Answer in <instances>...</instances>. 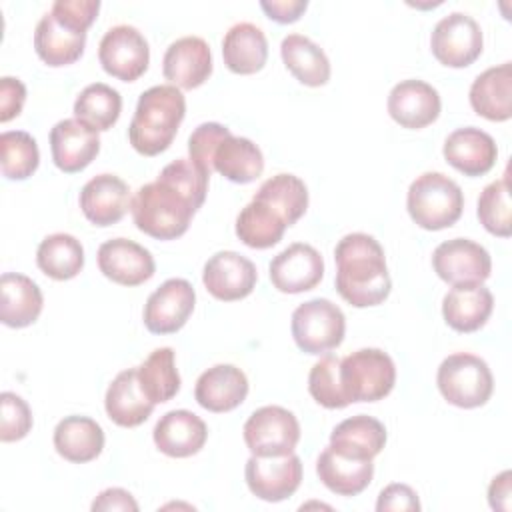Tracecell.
Here are the masks:
<instances>
[{
    "label": "cell",
    "mask_w": 512,
    "mask_h": 512,
    "mask_svg": "<svg viewBox=\"0 0 512 512\" xmlns=\"http://www.w3.org/2000/svg\"><path fill=\"white\" fill-rule=\"evenodd\" d=\"M256 280L258 272L254 262L234 250H220L212 254L202 270L206 290L222 302L246 298L254 290Z\"/></svg>",
    "instance_id": "obj_15"
},
{
    "label": "cell",
    "mask_w": 512,
    "mask_h": 512,
    "mask_svg": "<svg viewBox=\"0 0 512 512\" xmlns=\"http://www.w3.org/2000/svg\"><path fill=\"white\" fill-rule=\"evenodd\" d=\"M432 266L438 278L452 286L482 284L492 272V258L482 244L468 238H452L434 248Z\"/></svg>",
    "instance_id": "obj_12"
},
{
    "label": "cell",
    "mask_w": 512,
    "mask_h": 512,
    "mask_svg": "<svg viewBox=\"0 0 512 512\" xmlns=\"http://www.w3.org/2000/svg\"><path fill=\"white\" fill-rule=\"evenodd\" d=\"M482 46L484 36L480 24L464 12H450L440 18L430 34L434 58L450 68L470 66L482 54Z\"/></svg>",
    "instance_id": "obj_9"
},
{
    "label": "cell",
    "mask_w": 512,
    "mask_h": 512,
    "mask_svg": "<svg viewBox=\"0 0 512 512\" xmlns=\"http://www.w3.org/2000/svg\"><path fill=\"white\" fill-rule=\"evenodd\" d=\"M162 74L180 90H194L202 86L212 74L208 42L200 36H182L174 40L164 52Z\"/></svg>",
    "instance_id": "obj_17"
},
{
    "label": "cell",
    "mask_w": 512,
    "mask_h": 512,
    "mask_svg": "<svg viewBox=\"0 0 512 512\" xmlns=\"http://www.w3.org/2000/svg\"><path fill=\"white\" fill-rule=\"evenodd\" d=\"M36 264L52 280H70L84 268V248L72 234L56 232L38 244Z\"/></svg>",
    "instance_id": "obj_36"
},
{
    "label": "cell",
    "mask_w": 512,
    "mask_h": 512,
    "mask_svg": "<svg viewBox=\"0 0 512 512\" xmlns=\"http://www.w3.org/2000/svg\"><path fill=\"white\" fill-rule=\"evenodd\" d=\"M44 296L38 284L18 272H4L0 278V320L10 328L34 324L42 312Z\"/></svg>",
    "instance_id": "obj_28"
},
{
    "label": "cell",
    "mask_w": 512,
    "mask_h": 512,
    "mask_svg": "<svg viewBox=\"0 0 512 512\" xmlns=\"http://www.w3.org/2000/svg\"><path fill=\"white\" fill-rule=\"evenodd\" d=\"M478 220L494 236L508 238L512 234V208L508 176L490 182L478 196Z\"/></svg>",
    "instance_id": "obj_41"
},
{
    "label": "cell",
    "mask_w": 512,
    "mask_h": 512,
    "mask_svg": "<svg viewBox=\"0 0 512 512\" xmlns=\"http://www.w3.org/2000/svg\"><path fill=\"white\" fill-rule=\"evenodd\" d=\"M100 10L98 0H56L50 12L66 26L86 32L96 20Z\"/></svg>",
    "instance_id": "obj_45"
},
{
    "label": "cell",
    "mask_w": 512,
    "mask_h": 512,
    "mask_svg": "<svg viewBox=\"0 0 512 512\" xmlns=\"http://www.w3.org/2000/svg\"><path fill=\"white\" fill-rule=\"evenodd\" d=\"M510 478H512L510 470H504L492 478L490 488H488V502H490L492 510H504V512L510 510V496H512Z\"/></svg>",
    "instance_id": "obj_50"
},
{
    "label": "cell",
    "mask_w": 512,
    "mask_h": 512,
    "mask_svg": "<svg viewBox=\"0 0 512 512\" xmlns=\"http://www.w3.org/2000/svg\"><path fill=\"white\" fill-rule=\"evenodd\" d=\"M286 222L266 204L250 200L236 216V236L250 248L276 246L286 230Z\"/></svg>",
    "instance_id": "obj_39"
},
{
    "label": "cell",
    "mask_w": 512,
    "mask_h": 512,
    "mask_svg": "<svg viewBox=\"0 0 512 512\" xmlns=\"http://www.w3.org/2000/svg\"><path fill=\"white\" fill-rule=\"evenodd\" d=\"M442 154L446 162L464 176H482L496 164L498 148L488 132L476 126H464L448 134Z\"/></svg>",
    "instance_id": "obj_21"
},
{
    "label": "cell",
    "mask_w": 512,
    "mask_h": 512,
    "mask_svg": "<svg viewBox=\"0 0 512 512\" xmlns=\"http://www.w3.org/2000/svg\"><path fill=\"white\" fill-rule=\"evenodd\" d=\"M242 434L254 456H284L294 452L300 424L290 410L272 404L254 410L244 422Z\"/></svg>",
    "instance_id": "obj_8"
},
{
    "label": "cell",
    "mask_w": 512,
    "mask_h": 512,
    "mask_svg": "<svg viewBox=\"0 0 512 512\" xmlns=\"http://www.w3.org/2000/svg\"><path fill=\"white\" fill-rule=\"evenodd\" d=\"M156 448L170 458L198 454L208 438L206 422L190 410H170L154 426Z\"/></svg>",
    "instance_id": "obj_22"
},
{
    "label": "cell",
    "mask_w": 512,
    "mask_h": 512,
    "mask_svg": "<svg viewBox=\"0 0 512 512\" xmlns=\"http://www.w3.org/2000/svg\"><path fill=\"white\" fill-rule=\"evenodd\" d=\"M378 512H418L420 500L418 494L408 484H388L376 500Z\"/></svg>",
    "instance_id": "obj_46"
},
{
    "label": "cell",
    "mask_w": 512,
    "mask_h": 512,
    "mask_svg": "<svg viewBox=\"0 0 512 512\" xmlns=\"http://www.w3.org/2000/svg\"><path fill=\"white\" fill-rule=\"evenodd\" d=\"M290 330L302 352L326 354L342 344L346 334V316L328 298H312L292 312Z\"/></svg>",
    "instance_id": "obj_7"
},
{
    "label": "cell",
    "mask_w": 512,
    "mask_h": 512,
    "mask_svg": "<svg viewBox=\"0 0 512 512\" xmlns=\"http://www.w3.org/2000/svg\"><path fill=\"white\" fill-rule=\"evenodd\" d=\"M122 112V96L116 88L94 82L88 84L74 102V118L94 128L96 132L110 130Z\"/></svg>",
    "instance_id": "obj_37"
},
{
    "label": "cell",
    "mask_w": 512,
    "mask_h": 512,
    "mask_svg": "<svg viewBox=\"0 0 512 512\" xmlns=\"http://www.w3.org/2000/svg\"><path fill=\"white\" fill-rule=\"evenodd\" d=\"M248 490L266 502L290 498L302 482V460L290 452L284 456H250L244 466Z\"/></svg>",
    "instance_id": "obj_11"
},
{
    "label": "cell",
    "mask_w": 512,
    "mask_h": 512,
    "mask_svg": "<svg viewBox=\"0 0 512 512\" xmlns=\"http://www.w3.org/2000/svg\"><path fill=\"white\" fill-rule=\"evenodd\" d=\"M254 200L270 206L286 226H292L308 208V188L298 176L282 172L264 180L254 194Z\"/></svg>",
    "instance_id": "obj_35"
},
{
    "label": "cell",
    "mask_w": 512,
    "mask_h": 512,
    "mask_svg": "<svg viewBox=\"0 0 512 512\" xmlns=\"http://www.w3.org/2000/svg\"><path fill=\"white\" fill-rule=\"evenodd\" d=\"M154 402L148 400L138 382V368L122 370L108 386L104 396V408L108 418L122 426L134 428L148 420L154 410Z\"/></svg>",
    "instance_id": "obj_24"
},
{
    "label": "cell",
    "mask_w": 512,
    "mask_h": 512,
    "mask_svg": "<svg viewBox=\"0 0 512 512\" xmlns=\"http://www.w3.org/2000/svg\"><path fill=\"white\" fill-rule=\"evenodd\" d=\"M386 444V428L380 420L358 414L342 420L330 434V448L342 456L372 460Z\"/></svg>",
    "instance_id": "obj_32"
},
{
    "label": "cell",
    "mask_w": 512,
    "mask_h": 512,
    "mask_svg": "<svg viewBox=\"0 0 512 512\" xmlns=\"http://www.w3.org/2000/svg\"><path fill=\"white\" fill-rule=\"evenodd\" d=\"M196 304V292L184 278H168L144 304V326L152 334H174L190 318Z\"/></svg>",
    "instance_id": "obj_13"
},
{
    "label": "cell",
    "mask_w": 512,
    "mask_h": 512,
    "mask_svg": "<svg viewBox=\"0 0 512 512\" xmlns=\"http://www.w3.org/2000/svg\"><path fill=\"white\" fill-rule=\"evenodd\" d=\"M212 168L230 182L248 184L262 174L264 156L250 138L228 134L214 152Z\"/></svg>",
    "instance_id": "obj_34"
},
{
    "label": "cell",
    "mask_w": 512,
    "mask_h": 512,
    "mask_svg": "<svg viewBox=\"0 0 512 512\" xmlns=\"http://www.w3.org/2000/svg\"><path fill=\"white\" fill-rule=\"evenodd\" d=\"M396 382V366L380 348H360L340 360V384L348 402L386 398Z\"/></svg>",
    "instance_id": "obj_6"
},
{
    "label": "cell",
    "mask_w": 512,
    "mask_h": 512,
    "mask_svg": "<svg viewBox=\"0 0 512 512\" xmlns=\"http://www.w3.org/2000/svg\"><path fill=\"white\" fill-rule=\"evenodd\" d=\"M92 510H102V512H110V510H122V512H138V502L134 500V496L124 490V488H106L102 490L96 500L92 502Z\"/></svg>",
    "instance_id": "obj_49"
},
{
    "label": "cell",
    "mask_w": 512,
    "mask_h": 512,
    "mask_svg": "<svg viewBox=\"0 0 512 512\" xmlns=\"http://www.w3.org/2000/svg\"><path fill=\"white\" fill-rule=\"evenodd\" d=\"M50 152L56 168L62 172H80L100 152L98 132L76 118H64L50 130Z\"/></svg>",
    "instance_id": "obj_20"
},
{
    "label": "cell",
    "mask_w": 512,
    "mask_h": 512,
    "mask_svg": "<svg viewBox=\"0 0 512 512\" xmlns=\"http://www.w3.org/2000/svg\"><path fill=\"white\" fill-rule=\"evenodd\" d=\"M406 208L424 230H444L456 224L464 210L460 186L442 172H424L408 188Z\"/></svg>",
    "instance_id": "obj_4"
},
{
    "label": "cell",
    "mask_w": 512,
    "mask_h": 512,
    "mask_svg": "<svg viewBox=\"0 0 512 512\" xmlns=\"http://www.w3.org/2000/svg\"><path fill=\"white\" fill-rule=\"evenodd\" d=\"M436 384L444 400L458 408L484 406L494 390V378L486 360L470 352L446 356L438 366Z\"/></svg>",
    "instance_id": "obj_5"
},
{
    "label": "cell",
    "mask_w": 512,
    "mask_h": 512,
    "mask_svg": "<svg viewBox=\"0 0 512 512\" xmlns=\"http://www.w3.org/2000/svg\"><path fill=\"white\" fill-rule=\"evenodd\" d=\"M248 396V378L234 364H216L204 370L194 386L196 402L208 412H230Z\"/></svg>",
    "instance_id": "obj_23"
},
{
    "label": "cell",
    "mask_w": 512,
    "mask_h": 512,
    "mask_svg": "<svg viewBox=\"0 0 512 512\" xmlns=\"http://www.w3.org/2000/svg\"><path fill=\"white\" fill-rule=\"evenodd\" d=\"M186 114L180 88L160 84L144 90L128 126V140L142 156H156L170 148Z\"/></svg>",
    "instance_id": "obj_3"
},
{
    "label": "cell",
    "mask_w": 512,
    "mask_h": 512,
    "mask_svg": "<svg viewBox=\"0 0 512 512\" xmlns=\"http://www.w3.org/2000/svg\"><path fill=\"white\" fill-rule=\"evenodd\" d=\"M494 308V296L484 284L452 286L442 300V316L456 332H476L486 324Z\"/></svg>",
    "instance_id": "obj_26"
},
{
    "label": "cell",
    "mask_w": 512,
    "mask_h": 512,
    "mask_svg": "<svg viewBox=\"0 0 512 512\" xmlns=\"http://www.w3.org/2000/svg\"><path fill=\"white\" fill-rule=\"evenodd\" d=\"M54 448L56 452L74 464H84L100 456L104 448L102 426L88 416H66L54 428Z\"/></svg>",
    "instance_id": "obj_31"
},
{
    "label": "cell",
    "mask_w": 512,
    "mask_h": 512,
    "mask_svg": "<svg viewBox=\"0 0 512 512\" xmlns=\"http://www.w3.org/2000/svg\"><path fill=\"white\" fill-rule=\"evenodd\" d=\"M222 58L234 74H256L268 60V40L262 28L252 22H238L228 28L222 40Z\"/></svg>",
    "instance_id": "obj_29"
},
{
    "label": "cell",
    "mask_w": 512,
    "mask_h": 512,
    "mask_svg": "<svg viewBox=\"0 0 512 512\" xmlns=\"http://www.w3.org/2000/svg\"><path fill=\"white\" fill-rule=\"evenodd\" d=\"M100 272L122 286H138L150 280L156 272L154 256L148 248L128 238H112L98 248Z\"/></svg>",
    "instance_id": "obj_16"
},
{
    "label": "cell",
    "mask_w": 512,
    "mask_h": 512,
    "mask_svg": "<svg viewBox=\"0 0 512 512\" xmlns=\"http://www.w3.org/2000/svg\"><path fill=\"white\" fill-rule=\"evenodd\" d=\"M138 382L148 400L154 404L168 402L180 390V374L176 370V356L170 346L156 348L148 354V358L136 366Z\"/></svg>",
    "instance_id": "obj_38"
},
{
    "label": "cell",
    "mask_w": 512,
    "mask_h": 512,
    "mask_svg": "<svg viewBox=\"0 0 512 512\" xmlns=\"http://www.w3.org/2000/svg\"><path fill=\"white\" fill-rule=\"evenodd\" d=\"M308 392L324 408H346L350 402L340 384V360L332 354L322 356L308 374Z\"/></svg>",
    "instance_id": "obj_42"
},
{
    "label": "cell",
    "mask_w": 512,
    "mask_h": 512,
    "mask_svg": "<svg viewBox=\"0 0 512 512\" xmlns=\"http://www.w3.org/2000/svg\"><path fill=\"white\" fill-rule=\"evenodd\" d=\"M80 210L94 226H112L130 210L128 184L116 174H98L80 190Z\"/></svg>",
    "instance_id": "obj_19"
},
{
    "label": "cell",
    "mask_w": 512,
    "mask_h": 512,
    "mask_svg": "<svg viewBox=\"0 0 512 512\" xmlns=\"http://www.w3.org/2000/svg\"><path fill=\"white\" fill-rule=\"evenodd\" d=\"M86 46V32L74 30L60 22L52 12H46L34 30V50L38 58L52 66L74 64Z\"/></svg>",
    "instance_id": "obj_27"
},
{
    "label": "cell",
    "mask_w": 512,
    "mask_h": 512,
    "mask_svg": "<svg viewBox=\"0 0 512 512\" xmlns=\"http://www.w3.org/2000/svg\"><path fill=\"white\" fill-rule=\"evenodd\" d=\"M260 8L274 22L292 24L304 14V10L308 8V2L306 0H262Z\"/></svg>",
    "instance_id": "obj_48"
},
{
    "label": "cell",
    "mask_w": 512,
    "mask_h": 512,
    "mask_svg": "<svg viewBox=\"0 0 512 512\" xmlns=\"http://www.w3.org/2000/svg\"><path fill=\"white\" fill-rule=\"evenodd\" d=\"M280 56L284 66L304 86L316 88L330 80V60L308 36L288 34L280 44Z\"/></svg>",
    "instance_id": "obj_33"
},
{
    "label": "cell",
    "mask_w": 512,
    "mask_h": 512,
    "mask_svg": "<svg viewBox=\"0 0 512 512\" xmlns=\"http://www.w3.org/2000/svg\"><path fill=\"white\" fill-rule=\"evenodd\" d=\"M336 290L354 308L382 304L392 280L386 268V256L380 242L364 232H352L338 240L334 248Z\"/></svg>",
    "instance_id": "obj_2"
},
{
    "label": "cell",
    "mask_w": 512,
    "mask_h": 512,
    "mask_svg": "<svg viewBox=\"0 0 512 512\" xmlns=\"http://www.w3.org/2000/svg\"><path fill=\"white\" fill-rule=\"evenodd\" d=\"M0 440L16 442L22 440L32 428V410L26 400L14 392L0 394Z\"/></svg>",
    "instance_id": "obj_43"
},
{
    "label": "cell",
    "mask_w": 512,
    "mask_h": 512,
    "mask_svg": "<svg viewBox=\"0 0 512 512\" xmlns=\"http://www.w3.org/2000/svg\"><path fill=\"white\" fill-rule=\"evenodd\" d=\"M232 134L224 124L220 122H204L200 124L188 138V154L194 164H198L204 172L212 174V158L218 148V144Z\"/></svg>",
    "instance_id": "obj_44"
},
{
    "label": "cell",
    "mask_w": 512,
    "mask_h": 512,
    "mask_svg": "<svg viewBox=\"0 0 512 512\" xmlns=\"http://www.w3.org/2000/svg\"><path fill=\"white\" fill-rule=\"evenodd\" d=\"M210 174L190 158L166 164L154 182L140 186L130 212L140 232L156 240H176L206 200Z\"/></svg>",
    "instance_id": "obj_1"
},
{
    "label": "cell",
    "mask_w": 512,
    "mask_h": 512,
    "mask_svg": "<svg viewBox=\"0 0 512 512\" xmlns=\"http://www.w3.org/2000/svg\"><path fill=\"white\" fill-rule=\"evenodd\" d=\"M472 110L492 122H504L512 116V64L504 62L486 68L470 86Z\"/></svg>",
    "instance_id": "obj_25"
},
{
    "label": "cell",
    "mask_w": 512,
    "mask_h": 512,
    "mask_svg": "<svg viewBox=\"0 0 512 512\" xmlns=\"http://www.w3.org/2000/svg\"><path fill=\"white\" fill-rule=\"evenodd\" d=\"M40 164V150L32 134L6 130L0 134V166L8 180L30 178Z\"/></svg>",
    "instance_id": "obj_40"
},
{
    "label": "cell",
    "mask_w": 512,
    "mask_h": 512,
    "mask_svg": "<svg viewBox=\"0 0 512 512\" xmlns=\"http://www.w3.org/2000/svg\"><path fill=\"white\" fill-rule=\"evenodd\" d=\"M268 272L276 290L284 294H300L320 284L324 276V260L314 246L294 242L272 258Z\"/></svg>",
    "instance_id": "obj_14"
},
{
    "label": "cell",
    "mask_w": 512,
    "mask_h": 512,
    "mask_svg": "<svg viewBox=\"0 0 512 512\" xmlns=\"http://www.w3.org/2000/svg\"><path fill=\"white\" fill-rule=\"evenodd\" d=\"M442 100L438 90L418 78L398 82L388 94V114L396 124L420 130L440 116Z\"/></svg>",
    "instance_id": "obj_18"
},
{
    "label": "cell",
    "mask_w": 512,
    "mask_h": 512,
    "mask_svg": "<svg viewBox=\"0 0 512 512\" xmlns=\"http://www.w3.org/2000/svg\"><path fill=\"white\" fill-rule=\"evenodd\" d=\"M98 60L106 74L122 82L138 80L150 62V48L144 34L130 26L118 24L106 30L98 46Z\"/></svg>",
    "instance_id": "obj_10"
},
{
    "label": "cell",
    "mask_w": 512,
    "mask_h": 512,
    "mask_svg": "<svg viewBox=\"0 0 512 512\" xmlns=\"http://www.w3.org/2000/svg\"><path fill=\"white\" fill-rule=\"evenodd\" d=\"M26 100V86L22 80L4 76L0 78V122H8L22 112Z\"/></svg>",
    "instance_id": "obj_47"
},
{
    "label": "cell",
    "mask_w": 512,
    "mask_h": 512,
    "mask_svg": "<svg viewBox=\"0 0 512 512\" xmlns=\"http://www.w3.org/2000/svg\"><path fill=\"white\" fill-rule=\"evenodd\" d=\"M320 482L338 496H356L364 492L374 476L372 460L348 458L326 446L316 460Z\"/></svg>",
    "instance_id": "obj_30"
}]
</instances>
